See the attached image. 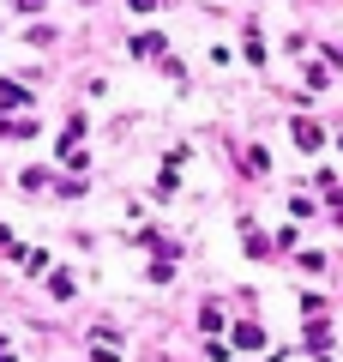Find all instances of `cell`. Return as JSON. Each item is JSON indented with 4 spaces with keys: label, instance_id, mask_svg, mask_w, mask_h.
<instances>
[{
    "label": "cell",
    "instance_id": "cell-1",
    "mask_svg": "<svg viewBox=\"0 0 343 362\" xmlns=\"http://www.w3.org/2000/svg\"><path fill=\"white\" fill-rule=\"evenodd\" d=\"M289 133H295V145H301V151H319V145H325V133H319L313 121H295Z\"/></svg>",
    "mask_w": 343,
    "mask_h": 362
},
{
    "label": "cell",
    "instance_id": "cell-2",
    "mask_svg": "<svg viewBox=\"0 0 343 362\" xmlns=\"http://www.w3.org/2000/svg\"><path fill=\"white\" fill-rule=\"evenodd\" d=\"M30 103V90H18L13 78H0V109H25Z\"/></svg>",
    "mask_w": 343,
    "mask_h": 362
},
{
    "label": "cell",
    "instance_id": "cell-3",
    "mask_svg": "<svg viewBox=\"0 0 343 362\" xmlns=\"http://www.w3.org/2000/svg\"><path fill=\"white\" fill-rule=\"evenodd\" d=\"M235 344H241V350H259V344H265V332H259L253 320H241V326H235Z\"/></svg>",
    "mask_w": 343,
    "mask_h": 362
},
{
    "label": "cell",
    "instance_id": "cell-4",
    "mask_svg": "<svg viewBox=\"0 0 343 362\" xmlns=\"http://www.w3.org/2000/svg\"><path fill=\"white\" fill-rule=\"evenodd\" d=\"M133 54H163V37H157V30H145V37H133Z\"/></svg>",
    "mask_w": 343,
    "mask_h": 362
},
{
    "label": "cell",
    "instance_id": "cell-5",
    "mask_svg": "<svg viewBox=\"0 0 343 362\" xmlns=\"http://www.w3.org/2000/svg\"><path fill=\"white\" fill-rule=\"evenodd\" d=\"M0 139H30V121H0Z\"/></svg>",
    "mask_w": 343,
    "mask_h": 362
},
{
    "label": "cell",
    "instance_id": "cell-6",
    "mask_svg": "<svg viewBox=\"0 0 343 362\" xmlns=\"http://www.w3.org/2000/svg\"><path fill=\"white\" fill-rule=\"evenodd\" d=\"M37 6H42V0H18V13H37Z\"/></svg>",
    "mask_w": 343,
    "mask_h": 362
},
{
    "label": "cell",
    "instance_id": "cell-7",
    "mask_svg": "<svg viewBox=\"0 0 343 362\" xmlns=\"http://www.w3.org/2000/svg\"><path fill=\"white\" fill-rule=\"evenodd\" d=\"M133 6H139V13H151V6H157V0H133Z\"/></svg>",
    "mask_w": 343,
    "mask_h": 362
}]
</instances>
